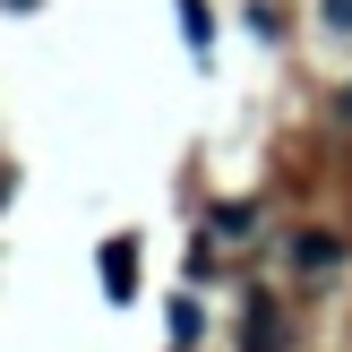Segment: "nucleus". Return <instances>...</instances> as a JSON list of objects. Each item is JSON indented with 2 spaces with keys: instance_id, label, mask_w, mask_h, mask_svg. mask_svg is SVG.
Instances as JSON below:
<instances>
[{
  "instance_id": "nucleus-1",
  "label": "nucleus",
  "mask_w": 352,
  "mask_h": 352,
  "mask_svg": "<svg viewBox=\"0 0 352 352\" xmlns=\"http://www.w3.org/2000/svg\"><path fill=\"white\" fill-rule=\"evenodd\" d=\"M95 275H103V292H112V301H129V292H138V241L112 232V241L95 250Z\"/></svg>"
},
{
  "instance_id": "nucleus-2",
  "label": "nucleus",
  "mask_w": 352,
  "mask_h": 352,
  "mask_svg": "<svg viewBox=\"0 0 352 352\" xmlns=\"http://www.w3.org/2000/svg\"><path fill=\"white\" fill-rule=\"evenodd\" d=\"M336 258H344V241H336V232H301V241H292V267H301V275H327Z\"/></svg>"
},
{
  "instance_id": "nucleus-3",
  "label": "nucleus",
  "mask_w": 352,
  "mask_h": 352,
  "mask_svg": "<svg viewBox=\"0 0 352 352\" xmlns=\"http://www.w3.org/2000/svg\"><path fill=\"white\" fill-rule=\"evenodd\" d=\"M241 352H284V318L267 301H250V327H241Z\"/></svg>"
},
{
  "instance_id": "nucleus-4",
  "label": "nucleus",
  "mask_w": 352,
  "mask_h": 352,
  "mask_svg": "<svg viewBox=\"0 0 352 352\" xmlns=\"http://www.w3.org/2000/svg\"><path fill=\"white\" fill-rule=\"evenodd\" d=\"M181 34H189V52L215 43V17H206V0H181Z\"/></svg>"
},
{
  "instance_id": "nucleus-5",
  "label": "nucleus",
  "mask_w": 352,
  "mask_h": 352,
  "mask_svg": "<svg viewBox=\"0 0 352 352\" xmlns=\"http://www.w3.org/2000/svg\"><path fill=\"white\" fill-rule=\"evenodd\" d=\"M164 327H172V344H198V336H206V318H198V301H189V292L172 301V318H164Z\"/></svg>"
},
{
  "instance_id": "nucleus-6",
  "label": "nucleus",
  "mask_w": 352,
  "mask_h": 352,
  "mask_svg": "<svg viewBox=\"0 0 352 352\" xmlns=\"http://www.w3.org/2000/svg\"><path fill=\"white\" fill-rule=\"evenodd\" d=\"M318 17H327L336 34H352V0H318Z\"/></svg>"
},
{
  "instance_id": "nucleus-7",
  "label": "nucleus",
  "mask_w": 352,
  "mask_h": 352,
  "mask_svg": "<svg viewBox=\"0 0 352 352\" xmlns=\"http://www.w3.org/2000/svg\"><path fill=\"white\" fill-rule=\"evenodd\" d=\"M9 9H34V0H9Z\"/></svg>"
},
{
  "instance_id": "nucleus-8",
  "label": "nucleus",
  "mask_w": 352,
  "mask_h": 352,
  "mask_svg": "<svg viewBox=\"0 0 352 352\" xmlns=\"http://www.w3.org/2000/svg\"><path fill=\"white\" fill-rule=\"evenodd\" d=\"M344 120H352V95H344Z\"/></svg>"
}]
</instances>
